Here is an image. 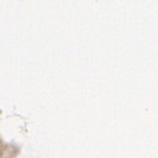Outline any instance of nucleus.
Instances as JSON below:
<instances>
[]
</instances>
